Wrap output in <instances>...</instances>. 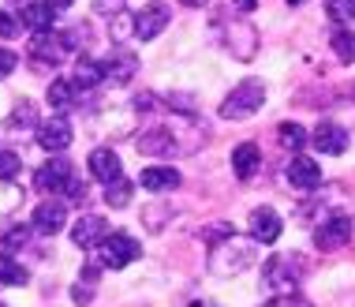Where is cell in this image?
I'll return each instance as SVG.
<instances>
[{"mask_svg": "<svg viewBox=\"0 0 355 307\" xmlns=\"http://www.w3.org/2000/svg\"><path fill=\"white\" fill-rule=\"evenodd\" d=\"M232 236H236V229H232V225H225V222H220V225H209V229H202V240H206L209 247H217V244H228Z\"/></svg>", "mask_w": 355, "mask_h": 307, "instance_id": "26", "label": "cell"}, {"mask_svg": "<svg viewBox=\"0 0 355 307\" xmlns=\"http://www.w3.org/2000/svg\"><path fill=\"white\" fill-rule=\"evenodd\" d=\"M180 4H184V8H206L209 0H180Z\"/></svg>", "mask_w": 355, "mask_h": 307, "instance_id": "36", "label": "cell"}, {"mask_svg": "<svg viewBox=\"0 0 355 307\" xmlns=\"http://www.w3.org/2000/svg\"><path fill=\"white\" fill-rule=\"evenodd\" d=\"M337 53H340V60H355V34H340L337 42Z\"/></svg>", "mask_w": 355, "mask_h": 307, "instance_id": "30", "label": "cell"}, {"mask_svg": "<svg viewBox=\"0 0 355 307\" xmlns=\"http://www.w3.org/2000/svg\"><path fill=\"white\" fill-rule=\"evenodd\" d=\"M258 165H262V150L254 147V142H239V147L232 150V172L239 180H251Z\"/></svg>", "mask_w": 355, "mask_h": 307, "instance_id": "18", "label": "cell"}, {"mask_svg": "<svg viewBox=\"0 0 355 307\" xmlns=\"http://www.w3.org/2000/svg\"><path fill=\"white\" fill-rule=\"evenodd\" d=\"M101 72H105V79H112L116 86H128V83L139 75V56H131V53H112L109 60H101Z\"/></svg>", "mask_w": 355, "mask_h": 307, "instance_id": "15", "label": "cell"}, {"mask_svg": "<svg viewBox=\"0 0 355 307\" xmlns=\"http://www.w3.org/2000/svg\"><path fill=\"white\" fill-rule=\"evenodd\" d=\"M314 147L322 154H344L348 150V131L333 120H322L318 128H314Z\"/></svg>", "mask_w": 355, "mask_h": 307, "instance_id": "16", "label": "cell"}, {"mask_svg": "<svg viewBox=\"0 0 355 307\" xmlns=\"http://www.w3.org/2000/svg\"><path fill=\"white\" fill-rule=\"evenodd\" d=\"M0 307H8V304H0Z\"/></svg>", "mask_w": 355, "mask_h": 307, "instance_id": "38", "label": "cell"}, {"mask_svg": "<svg viewBox=\"0 0 355 307\" xmlns=\"http://www.w3.org/2000/svg\"><path fill=\"white\" fill-rule=\"evenodd\" d=\"M90 300H94L90 289H83V285H79V289H75V304H90Z\"/></svg>", "mask_w": 355, "mask_h": 307, "instance_id": "34", "label": "cell"}, {"mask_svg": "<svg viewBox=\"0 0 355 307\" xmlns=\"http://www.w3.org/2000/svg\"><path fill=\"white\" fill-rule=\"evenodd\" d=\"M262 101H266V83L262 79H243L239 86H232V94H228L225 101H220V117L225 120H247L262 109Z\"/></svg>", "mask_w": 355, "mask_h": 307, "instance_id": "2", "label": "cell"}, {"mask_svg": "<svg viewBox=\"0 0 355 307\" xmlns=\"http://www.w3.org/2000/svg\"><path fill=\"white\" fill-rule=\"evenodd\" d=\"M270 307H314L311 300H300V296H277Z\"/></svg>", "mask_w": 355, "mask_h": 307, "instance_id": "32", "label": "cell"}, {"mask_svg": "<svg viewBox=\"0 0 355 307\" xmlns=\"http://www.w3.org/2000/svg\"><path fill=\"white\" fill-rule=\"evenodd\" d=\"M303 274H306L303 255H292V251L273 255V258L262 263V281H266V289H270L273 296H292L295 289H300Z\"/></svg>", "mask_w": 355, "mask_h": 307, "instance_id": "1", "label": "cell"}, {"mask_svg": "<svg viewBox=\"0 0 355 307\" xmlns=\"http://www.w3.org/2000/svg\"><path fill=\"white\" fill-rule=\"evenodd\" d=\"M142 255V244L128 233H109L101 244V266H112V270H123L128 263H135Z\"/></svg>", "mask_w": 355, "mask_h": 307, "instance_id": "3", "label": "cell"}, {"mask_svg": "<svg viewBox=\"0 0 355 307\" xmlns=\"http://www.w3.org/2000/svg\"><path fill=\"white\" fill-rule=\"evenodd\" d=\"M15 64H19V56L12 49H0V79H8L15 72Z\"/></svg>", "mask_w": 355, "mask_h": 307, "instance_id": "31", "label": "cell"}, {"mask_svg": "<svg viewBox=\"0 0 355 307\" xmlns=\"http://www.w3.org/2000/svg\"><path fill=\"white\" fill-rule=\"evenodd\" d=\"M277 139H281V147H284V150L300 154V150H303V142H306V131L300 128V124H281V128H277Z\"/></svg>", "mask_w": 355, "mask_h": 307, "instance_id": "23", "label": "cell"}, {"mask_svg": "<svg viewBox=\"0 0 355 307\" xmlns=\"http://www.w3.org/2000/svg\"><path fill=\"white\" fill-rule=\"evenodd\" d=\"M105 236H109V222L101 214H83L79 222L71 225V240L79 247H101Z\"/></svg>", "mask_w": 355, "mask_h": 307, "instance_id": "10", "label": "cell"}, {"mask_svg": "<svg viewBox=\"0 0 355 307\" xmlns=\"http://www.w3.org/2000/svg\"><path fill=\"white\" fill-rule=\"evenodd\" d=\"M53 19H56V8L49 0H26L23 4V26H31V31H53Z\"/></svg>", "mask_w": 355, "mask_h": 307, "instance_id": "19", "label": "cell"}, {"mask_svg": "<svg viewBox=\"0 0 355 307\" xmlns=\"http://www.w3.org/2000/svg\"><path fill=\"white\" fill-rule=\"evenodd\" d=\"M168 4H161V0H153V4H146L142 12L135 15V38L139 42H153L161 31L168 26Z\"/></svg>", "mask_w": 355, "mask_h": 307, "instance_id": "8", "label": "cell"}, {"mask_svg": "<svg viewBox=\"0 0 355 307\" xmlns=\"http://www.w3.org/2000/svg\"><path fill=\"white\" fill-rule=\"evenodd\" d=\"M19 169H23L19 154H15V150H0V180H12V176H19Z\"/></svg>", "mask_w": 355, "mask_h": 307, "instance_id": "27", "label": "cell"}, {"mask_svg": "<svg viewBox=\"0 0 355 307\" xmlns=\"http://www.w3.org/2000/svg\"><path fill=\"white\" fill-rule=\"evenodd\" d=\"M19 34H23L19 19H15V15H8V12H0V38H19Z\"/></svg>", "mask_w": 355, "mask_h": 307, "instance_id": "29", "label": "cell"}, {"mask_svg": "<svg viewBox=\"0 0 355 307\" xmlns=\"http://www.w3.org/2000/svg\"><path fill=\"white\" fill-rule=\"evenodd\" d=\"M79 101V86H75V79H53L49 86V105L56 113H64V109H71V105Z\"/></svg>", "mask_w": 355, "mask_h": 307, "instance_id": "20", "label": "cell"}, {"mask_svg": "<svg viewBox=\"0 0 355 307\" xmlns=\"http://www.w3.org/2000/svg\"><path fill=\"white\" fill-rule=\"evenodd\" d=\"M64 222H68V206H64L60 199L34 206V217H31L34 233H42V236H56V233L64 229Z\"/></svg>", "mask_w": 355, "mask_h": 307, "instance_id": "11", "label": "cell"}, {"mask_svg": "<svg viewBox=\"0 0 355 307\" xmlns=\"http://www.w3.org/2000/svg\"><path fill=\"white\" fill-rule=\"evenodd\" d=\"M281 214L270 206H258L254 214H251V240L254 244H273L277 236H281Z\"/></svg>", "mask_w": 355, "mask_h": 307, "instance_id": "14", "label": "cell"}, {"mask_svg": "<svg viewBox=\"0 0 355 307\" xmlns=\"http://www.w3.org/2000/svg\"><path fill=\"white\" fill-rule=\"evenodd\" d=\"M31 124H34V105H31V101L15 105V113H12V128H31Z\"/></svg>", "mask_w": 355, "mask_h": 307, "instance_id": "28", "label": "cell"}, {"mask_svg": "<svg viewBox=\"0 0 355 307\" xmlns=\"http://www.w3.org/2000/svg\"><path fill=\"white\" fill-rule=\"evenodd\" d=\"M352 236H355V225H352L348 214H333V217H325V222L314 229V244H318L322 251H340Z\"/></svg>", "mask_w": 355, "mask_h": 307, "instance_id": "5", "label": "cell"}, {"mask_svg": "<svg viewBox=\"0 0 355 307\" xmlns=\"http://www.w3.org/2000/svg\"><path fill=\"white\" fill-rule=\"evenodd\" d=\"M105 203H109L112 210H123V206H131V184L128 180H112L109 188H105Z\"/></svg>", "mask_w": 355, "mask_h": 307, "instance_id": "22", "label": "cell"}, {"mask_svg": "<svg viewBox=\"0 0 355 307\" xmlns=\"http://www.w3.org/2000/svg\"><path fill=\"white\" fill-rule=\"evenodd\" d=\"M68 53H71V45L64 34H56V31H34L31 34V56L37 64H60Z\"/></svg>", "mask_w": 355, "mask_h": 307, "instance_id": "6", "label": "cell"}, {"mask_svg": "<svg viewBox=\"0 0 355 307\" xmlns=\"http://www.w3.org/2000/svg\"><path fill=\"white\" fill-rule=\"evenodd\" d=\"M180 150H187V147H180L176 135L165 128H153V131H142L139 135V154H146V158H172Z\"/></svg>", "mask_w": 355, "mask_h": 307, "instance_id": "12", "label": "cell"}, {"mask_svg": "<svg viewBox=\"0 0 355 307\" xmlns=\"http://www.w3.org/2000/svg\"><path fill=\"white\" fill-rule=\"evenodd\" d=\"M49 4L56 8V12H60V8H71V4H75V0H49Z\"/></svg>", "mask_w": 355, "mask_h": 307, "instance_id": "37", "label": "cell"}, {"mask_svg": "<svg viewBox=\"0 0 355 307\" xmlns=\"http://www.w3.org/2000/svg\"><path fill=\"white\" fill-rule=\"evenodd\" d=\"M139 184L146 191H176L180 188V172L172 165H150V169H142Z\"/></svg>", "mask_w": 355, "mask_h": 307, "instance_id": "17", "label": "cell"}, {"mask_svg": "<svg viewBox=\"0 0 355 307\" xmlns=\"http://www.w3.org/2000/svg\"><path fill=\"white\" fill-rule=\"evenodd\" d=\"M19 244H26V229H12L8 233V247H19Z\"/></svg>", "mask_w": 355, "mask_h": 307, "instance_id": "33", "label": "cell"}, {"mask_svg": "<svg viewBox=\"0 0 355 307\" xmlns=\"http://www.w3.org/2000/svg\"><path fill=\"white\" fill-rule=\"evenodd\" d=\"M105 79V72H101V64L98 60H90V56H83L79 64H75V86L79 90H94Z\"/></svg>", "mask_w": 355, "mask_h": 307, "instance_id": "21", "label": "cell"}, {"mask_svg": "<svg viewBox=\"0 0 355 307\" xmlns=\"http://www.w3.org/2000/svg\"><path fill=\"white\" fill-rule=\"evenodd\" d=\"M325 15L340 26L355 23V0H325Z\"/></svg>", "mask_w": 355, "mask_h": 307, "instance_id": "24", "label": "cell"}, {"mask_svg": "<svg viewBox=\"0 0 355 307\" xmlns=\"http://www.w3.org/2000/svg\"><path fill=\"white\" fill-rule=\"evenodd\" d=\"M284 176H288V184L300 188V191L322 188V169H318V161H314V158H303V154H295V158L288 161Z\"/></svg>", "mask_w": 355, "mask_h": 307, "instance_id": "9", "label": "cell"}, {"mask_svg": "<svg viewBox=\"0 0 355 307\" xmlns=\"http://www.w3.org/2000/svg\"><path fill=\"white\" fill-rule=\"evenodd\" d=\"M86 165H90V176H94V180H101V184H112V180H120V176H123V165H120L116 150H109V147L90 150Z\"/></svg>", "mask_w": 355, "mask_h": 307, "instance_id": "13", "label": "cell"}, {"mask_svg": "<svg viewBox=\"0 0 355 307\" xmlns=\"http://www.w3.org/2000/svg\"><path fill=\"white\" fill-rule=\"evenodd\" d=\"M37 147L49 154H64L71 147V124L68 117H45L37 124Z\"/></svg>", "mask_w": 355, "mask_h": 307, "instance_id": "7", "label": "cell"}, {"mask_svg": "<svg viewBox=\"0 0 355 307\" xmlns=\"http://www.w3.org/2000/svg\"><path fill=\"white\" fill-rule=\"evenodd\" d=\"M236 8H239V12H254L258 0H236Z\"/></svg>", "mask_w": 355, "mask_h": 307, "instance_id": "35", "label": "cell"}, {"mask_svg": "<svg viewBox=\"0 0 355 307\" xmlns=\"http://www.w3.org/2000/svg\"><path fill=\"white\" fill-rule=\"evenodd\" d=\"M75 169L68 165L64 158H53V161H45L42 169H37V191H53V195H68V191L75 188Z\"/></svg>", "mask_w": 355, "mask_h": 307, "instance_id": "4", "label": "cell"}, {"mask_svg": "<svg viewBox=\"0 0 355 307\" xmlns=\"http://www.w3.org/2000/svg\"><path fill=\"white\" fill-rule=\"evenodd\" d=\"M26 266H19L15 258H8V255H0V285H26Z\"/></svg>", "mask_w": 355, "mask_h": 307, "instance_id": "25", "label": "cell"}]
</instances>
